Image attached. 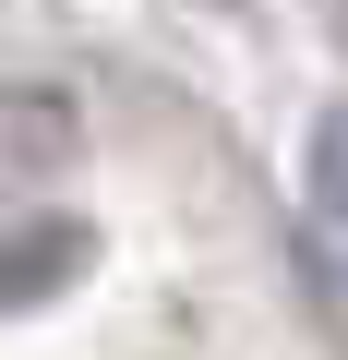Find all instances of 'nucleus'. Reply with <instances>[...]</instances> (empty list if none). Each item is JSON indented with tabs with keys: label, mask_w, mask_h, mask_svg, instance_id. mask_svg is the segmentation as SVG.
I'll return each instance as SVG.
<instances>
[{
	"label": "nucleus",
	"mask_w": 348,
	"mask_h": 360,
	"mask_svg": "<svg viewBox=\"0 0 348 360\" xmlns=\"http://www.w3.org/2000/svg\"><path fill=\"white\" fill-rule=\"evenodd\" d=\"M312 205H324V217L348 229V108H336V120L312 132Z\"/></svg>",
	"instance_id": "1"
}]
</instances>
